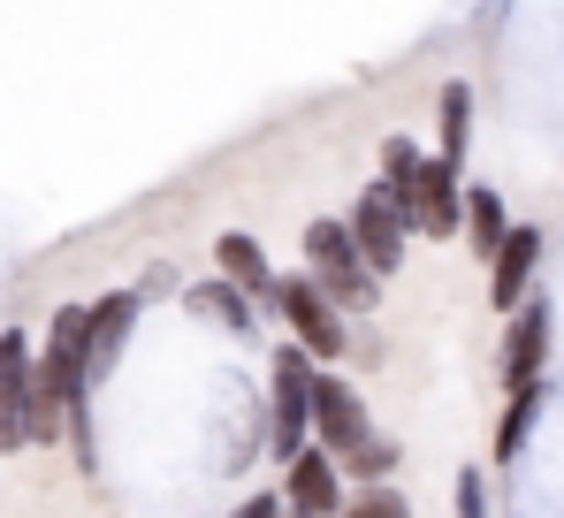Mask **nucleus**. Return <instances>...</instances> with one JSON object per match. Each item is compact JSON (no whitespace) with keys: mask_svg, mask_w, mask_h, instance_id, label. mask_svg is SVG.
<instances>
[{"mask_svg":"<svg viewBox=\"0 0 564 518\" xmlns=\"http://www.w3.org/2000/svg\"><path fill=\"white\" fill-rule=\"evenodd\" d=\"M534 412H542V389H527V397H511V404H503V428H496V465H511V457L527 450Z\"/></svg>","mask_w":564,"mask_h":518,"instance_id":"nucleus-16","label":"nucleus"},{"mask_svg":"<svg viewBox=\"0 0 564 518\" xmlns=\"http://www.w3.org/2000/svg\"><path fill=\"white\" fill-rule=\"evenodd\" d=\"M130 321H138V290H107L93 305V374L122 350V336H130Z\"/></svg>","mask_w":564,"mask_h":518,"instance_id":"nucleus-14","label":"nucleus"},{"mask_svg":"<svg viewBox=\"0 0 564 518\" xmlns=\"http://www.w3.org/2000/svg\"><path fill=\"white\" fill-rule=\"evenodd\" d=\"M184 305L198 313V321H214L221 336H252V298H245L237 282H221V274H214V282H191Z\"/></svg>","mask_w":564,"mask_h":518,"instance_id":"nucleus-12","label":"nucleus"},{"mask_svg":"<svg viewBox=\"0 0 564 518\" xmlns=\"http://www.w3.org/2000/svg\"><path fill=\"white\" fill-rule=\"evenodd\" d=\"M305 274L328 290L336 313H375L381 282L367 274V259L351 245V222H305Z\"/></svg>","mask_w":564,"mask_h":518,"instance_id":"nucleus-2","label":"nucleus"},{"mask_svg":"<svg viewBox=\"0 0 564 518\" xmlns=\"http://www.w3.org/2000/svg\"><path fill=\"white\" fill-rule=\"evenodd\" d=\"M519 222L503 214V198H496V183H466V245L480 252V267L503 252V237H511Z\"/></svg>","mask_w":564,"mask_h":518,"instance_id":"nucleus-13","label":"nucleus"},{"mask_svg":"<svg viewBox=\"0 0 564 518\" xmlns=\"http://www.w3.org/2000/svg\"><path fill=\"white\" fill-rule=\"evenodd\" d=\"M282 511L290 518H344V465L321 442L282 473Z\"/></svg>","mask_w":564,"mask_h":518,"instance_id":"nucleus-9","label":"nucleus"},{"mask_svg":"<svg viewBox=\"0 0 564 518\" xmlns=\"http://www.w3.org/2000/svg\"><path fill=\"white\" fill-rule=\"evenodd\" d=\"M31 397H39V358L31 336H0V450H23L31 442Z\"/></svg>","mask_w":564,"mask_h":518,"instance_id":"nucleus-7","label":"nucleus"},{"mask_svg":"<svg viewBox=\"0 0 564 518\" xmlns=\"http://www.w3.org/2000/svg\"><path fill=\"white\" fill-rule=\"evenodd\" d=\"M344 518H412V504H404V488H359V496H344Z\"/></svg>","mask_w":564,"mask_h":518,"instance_id":"nucleus-19","label":"nucleus"},{"mask_svg":"<svg viewBox=\"0 0 564 518\" xmlns=\"http://www.w3.org/2000/svg\"><path fill=\"white\" fill-rule=\"evenodd\" d=\"M275 313H282V328H290V344H305L313 358H321V366L351 350V328H344V313L328 305V290H321L313 274H282V282H275Z\"/></svg>","mask_w":564,"mask_h":518,"instance_id":"nucleus-3","label":"nucleus"},{"mask_svg":"<svg viewBox=\"0 0 564 518\" xmlns=\"http://www.w3.org/2000/svg\"><path fill=\"white\" fill-rule=\"evenodd\" d=\"M313 442L344 465L351 450H367L375 442V428H367V397L344 381V374H321L313 381Z\"/></svg>","mask_w":564,"mask_h":518,"instance_id":"nucleus-5","label":"nucleus"},{"mask_svg":"<svg viewBox=\"0 0 564 518\" xmlns=\"http://www.w3.org/2000/svg\"><path fill=\"white\" fill-rule=\"evenodd\" d=\"M344 222H351V245H359V259H367V274L389 282V274L404 267V237H412L404 198H397L389 183H367V191H359V206H351Z\"/></svg>","mask_w":564,"mask_h":518,"instance_id":"nucleus-4","label":"nucleus"},{"mask_svg":"<svg viewBox=\"0 0 564 518\" xmlns=\"http://www.w3.org/2000/svg\"><path fill=\"white\" fill-rule=\"evenodd\" d=\"M542 358H550V305L527 298V305L511 313V328H503V397L542 389Z\"/></svg>","mask_w":564,"mask_h":518,"instance_id":"nucleus-8","label":"nucleus"},{"mask_svg":"<svg viewBox=\"0 0 564 518\" xmlns=\"http://www.w3.org/2000/svg\"><path fill=\"white\" fill-rule=\"evenodd\" d=\"M458 518H488V473L480 465L458 473Z\"/></svg>","mask_w":564,"mask_h":518,"instance_id":"nucleus-20","label":"nucleus"},{"mask_svg":"<svg viewBox=\"0 0 564 518\" xmlns=\"http://www.w3.org/2000/svg\"><path fill=\"white\" fill-rule=\"evenodd\" d=\"M214 267H221V282H237L245 298H268V305H275V274H268V245H260V237H245V229L214 237Z\"/></svg>","mask_w":564,"mask_h":518,"instance_id":"nucleus-11","label":"nucleus"},{"mask_svg":"<svg viewBox=\"0 0 564 518\" xmlns=\"http://www.w3.org/2000/svg\"><path fill=\"white\" fill-rule=\"evenodd\" d=\"M313 381H321V358L305 344L275 350V404H268V457H282V473L313 450Z\"/></svg>","mask_w":564,"mask_h":518,"instance_id":"nucleus-1","label":"nucleus"},{"mask_svg":"<svg viewBox=\"0 0 564 518\" xmlns=\"http://www.w3.org/2000/svg\"><path fill=\"white\" fill-rule=\"evenodd\" d=\"M344 473H351V481H359V488H381V481H389V473H397V442H367V450H351V457H344Z\"/></svg>","mask_w":564,"mask_h":518,"instance_id":"nucleus-18","label":"nucleus"},{"mask_svg":"<svg viewBox=\"0 0 564 518\" xmlns=\"http://www.w3.org/2000/svg\"><path fill=\"white\" fill-rule=\"evenodd\" d=\"M420 169H427V153H420L412 138H381V175H375V183H389V191L404 198V191H412V175H420Z\"/></svg>","mask_w":564,"mask_h":518,"instance_id":"nucleus-17","label":"nucleus"},{"mask_svg":"<svg viewBox=\"0 0 564 518\" xmlns=\"http://www.w3.org/2000/svg\"><path fill=\"white\" fill-rule=\"evenodd\" d=\"M534 267H542V229H527V222H519V229L503 237V252L488 259V305H496L503 321L534 298Z\"/></svg>","mask_w":564,"mask_h":518,"instance_id":"nucleus-10","label":"nucleus"},{"mask_svg":"<svg viewBox=\"0 0 564 518\" xmlns=\"http://www.w3.org/2000/svg\"><path fill=\"white\" fill-rule=\"evenodd\" d=\"M229 518H290V511H282V496H252V504H237Z\"/></svg>","mask_w":564,"mask_h":518,"instance_id":"nucleus-21","label":"nucleus"},{"mask_svg":"<svg viewBox=\"0 0 564 518\" xmlns=\"http://www.w3.org/2000/svg\"><path fill=\"white\" fill-rule=\"evenodd\" d=\"M466 138H473V85H443V138H435V161H466Z\"/></svg>","mask_w":564,"mask_h":518,"instance_id":"nucleus-15","label":"nucleus"},{"mask_svg":"<svg viewBox=\"0 0 564 518\" xmlns=\"http://www.w3.org/2000/svg\"><path fill=\"white\" fill-rule=\"evenodd\" d=\"M404 222H412V237H458L466 229V183H458L451 161H427V169L412 175Z\"/></svg>","mask_w":564,"mask_h":518,"instance_id":"nucleus-6","label":"nucleus"}]
</instances>
